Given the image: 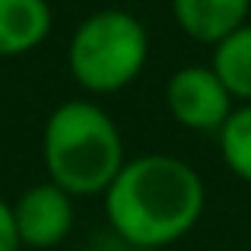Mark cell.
I'll return each mask as SVG.
<instances>
[{
	"label": "cell",
	"instance_id": "3957f363",
	"mask_svg": "<svg viewBox=\"0 0 251 251\" xmlns=\"http://www.w3.org/2000/svg\"><path fill=\"white\" fill-rule=\"evenodd\" d=\"M150 61V32L127 10H96L74 29L67 70L92 96H115L143 74Z\"/></svg>",
	"mask_w": 251,
	"mask_h": 251
},
{
	"label": "cell",
	"instance_id": "52a82bcc",
	"mask_svg": "<svg viewBox=\"0 0 251 251\" xmlns=\"http://www.w3.org/2000/svg\"><path fill=\"white\" fill-rule=\"evenodd\" d=\"M54 29L48 0H0V57H23Z\"/></svg>",
	"mask_w": 251,
	"mask_h": 251
},
{
	"label": "cell",
	"instance_id": "5b68a950",
	"mask_svg": "<svg viewBox=\"0 0 251 251\" xmlns=\"http://www.w3.org/2000/svg\"><path fill=\"white\" fill-rule=\"evenodd\" d=\"M13 216H16V232L23 248H54L74 229V197L54 181H38L25 188L13 201Z\"/></svg>",
	"mask_w": 251,
	"mask_h": 251
},
{
	"label": "cell",
	"instance_id": "7a4b0ae2",
	"mask_svg": "<svg viewBox=\"0 0 251 251\" xmlns=\"http://www.w3.org/2000/svg\"><path fill=\"white\" fill-rule=\"evenodd\" d=\"M42 162L48 181L70 197L105 194L127 162L115 118L89 99H67L48 115L42 130Z\"/></svg>",
	"mask_w": 251,
	"mask_h": 251
},
{
	"label": "cell",
	"instance_id": "8992f818",
	"mask_svg": "<svg viewBox=\"0 0 251 251\" xmlns=\"http://www.w3.org/2000/svg\"><path fill=\"white\" fill-rule=\"evenodd\" d=\"M251 0H172L175 23L188 38L213 48L248 23Z\"/></svg>",
	"mask_w": 251,
	"mask_h": 251
},
{
	"label": "cell",
	"instance_id": "277c9868",
	"mask_svg": "<svg viewBox=\"0 0 251 251\" xmlns=\"http://www.w3.org/2000/svg\"><path fill=\"white\" fill-rule=\"evenodd\" d=\"M166 108L188 130H220L235 111V99L229 96L210 64L207 67L191 64L169 76Z\"/></svg>",
	"mask_w": 251,
	"mask_h": 251
},
{
	"label": "cell",
	"instance_id": "8fae6325",
	"mask_svg": "<svg viewBox=\"0 0 251 251\" xmlns=\"http://www.w3.org/2000/svg\"><path fill=\"white\" fill-rule=\"evenodd\" d=\"M124 251H162V248H124Z\"/></svg>",
	"mask_w": 251,
	"mask_h": 251
},
{
	"label": "cell",
	"instance_id": "ba28073f",
	"mask_svg": "<svg viewBox=\"0 0 251 251\" xmlns=\"http://www.w3.org/2000/svg\"><path fill=\"white\" fill-rule=\"evenodd\" d=\"M210 67L235 102H251V23L239 25L232 35L213 45Z\"/></svg>",
	"mask_w": 251,
	"mask_h": 251
},
{
	"label": "cell",
	"instance_id": "30bf717a",
	"mask_svg": "<svg viewBox=\"0 0 251 251\" xmlns=\"http://www.w3.org/2000/svg\"><path fill=\"white\" fill-rule=\"evenodd\" d=\"M23 242H19L16 232V216H13V203L0 197V251H19Z\"/></svg>",
	"mask_w": 251,
	"mask_h": 251
},
{
	"label": "cell",
	"instance_id": "9c48e42d",
	"mask_svg": "<svg viewBox=\"0 0 251 251\" xmlns=\"http://www.w3.org/2000/svg\"><path fill=\"white\" fill-rule=\"evenodd\" d=\"M216 134H220V153L229 172L251 184V102L235 105L229 121Z\"/></svg>",
	"mask_w": 251,
	"mask_h": 251
},
{
	"label": "cell",
	"instance_id": "6da1fadb",
	"mask_svg": "<svg viewBox=\"0 0 251 251\" xmlns=\"http://www.w3.org/2000/svg\"><path fill=\"white\" fill-rule=\"evenodd\" d=\"M102 197L105 220L127 248L166 251L201 223L207 207L201 172L169 153L127 159Z\"/></svg>",
	"mask_w": 251,
	"mask_h": 251
}]
</instances>
